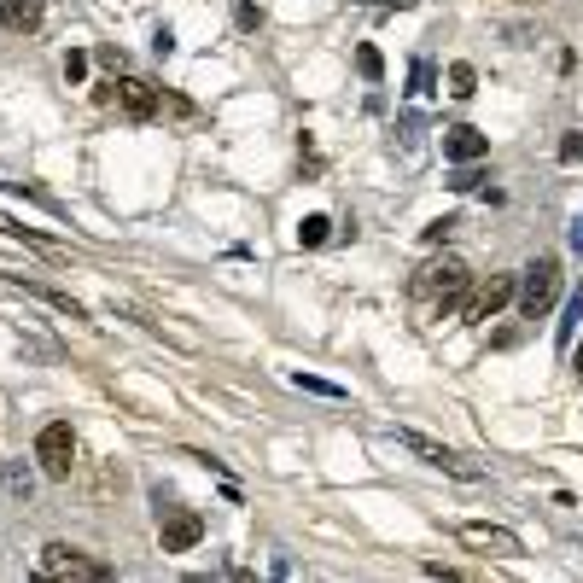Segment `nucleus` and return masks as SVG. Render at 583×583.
<instances>
[{"mask_svg": "<svg viewBox=\"0 0 583 583\" xmlns=\"http://www.w3.org/2000/svg\"><path fill=\"white\" fill-rule=\"evenodd\" d=\"M467 286H473V269H467L461 257H432L426 269H414L409 298H414V304H426V315H438V321H444L449 309H461Z\"/></svg>", "mask_w": 583, "mask_h": 583, "instance_id": "f257e3e1", "label": "nucleus"}, {"mask_svg": "<svg viewBox=\"0 0 583 583\" xmlns=\"http://www.w3.org/2000/svg\"><path fill=\"white\" fill-rule=\"evenodd\" d=\"M35 572H41V578H70V583H111V578H117L105 560L70 549V543H47L41 560H35Z\"/></svg>", "mask_w": 583, "mask_h": 583, "instance_id": "f03ea898", "label": "nucleus"}, {"mask_svg": "<svg viewBox=\"0 0 583 583\" xmlns=\"http://www.w3.org/2000/svg\"><path fill=\"white\" fill-rule=\"evenodd\" d=\"M35 461H41L47 479H70V467H76V432H70V420H47L35 432Z\"/></svg>", "mask_w": 583, "mask_h": 583, "instance_id": "7ed1b4c3", "label": "nucleus"}, {"mask_svg": "<svg viewBox=\"0 0 583 583\" xmlns=\"http://www.w3.org/2000/svg\"><path fill=\"white\" fill-rule=\"evenodd\" d=\"M391 438H397V449L420 455V461H426V467H438V473H455V479H479V467H473V461H461V455H455L449 444L426 438V432H414V426H397Z\"/></svg>", "mask_w": 583, "mask_h": 583, "instance_id": "20e7f679", "label": "nucleus"}, {"mask_svg": "<svg viewBox=\"0 0 583 583\" xmlns=\"http://www.w3.org/2000/svg\"><path fill=\"white\" fill-rule=\"evenodd\" d=\"M554 298H560V263H554V257H537V263L519 275V309L537 321Z\"/></svg>", "mask_w": 583, "mask_h": 583, "instance_id": "39448f33", "label": "nucleus"}, {"mask_svg": "<svg viewBox=\"0 0 583 583\" xmlns=\"http://www.w3.org/2000/svg\"><path fill=\"white\" fill-rule=\"evenodd\" d=\"M455 537H461L473 554H496V560L525 554V543H519L514 531H508V525H490V519H461V525H455Z\"/></svg>", "mask_w": 583, "mask_h": 583, "instance_id": "423d86ee", "label": "nucleus"}, {"mask_svg": "<svg viewBox=\"0 0 583 583\" xmlns=\"http://www.w3.org/2000/svg\"><path fill=\"white\" fill-rule=\"evenodd\" d=\"M514 292H519L514 275H490V280H479V286H467V298H461V321H473V327H479V321H490V315L508 304Z\"/></svg>", "mask_w": 583, "mask_h": 583, "instance_id": "0eeeda50", "label": "nucleus"}, {"mask_svg": "<svg viewBox=\"0 0 583 583\" xmlns=\"http://www.w3.org/2000/svg\"><path fill=\"white\" fill-rule=\"evenodd\" d=\"M158 537H164V554H187V549H199L205 519L193 514V508H164L158 514Z\"/></svg>", "mask_w": 583, "mask_h": 583, "instance_id": "6e6552de", "label": "nucleus"}, {"mask_svg": "<svg viewBox=\"0 0 583 583\" xmlns=\"http://www.w3.org/2000/svg\"><path fill=\"white\" fill-rule=\"evenodd\" d=\"M117 105H123L135 123H152L158 105H164V94H158L152 82H140V76H123V82H117Z\"/></svg>", "mask_w": 583, "mask_h": 583, "instance_id": "1a4fd4ad", "label": "nucleus"}, {"mask_svg": "<svg viewBox=\"0 0 583 583\" xmlns=\"http://www.w3.org/2000/svg\"><path fill=\"white\" fill-rule=\"evenodd\" d=\"M484 152H490V135H479L473 123H455V129H444V158H449V164H479Z\"/></svg>", "mask_w": 583, "mask_h": 583, "instance_id": "9d476101", "label": "nucleus"}, {"mask_svg": "<svg viewBox=\"0 0 583 583\" xmlns=\"http://www.w3.org/2000/svg\"><path fill=\"white\" fill-rule=\"evenodd\" d=\"M6 280H12V286H24V292H30L35 304L59 309V315H70V321H88V309L76 304V298H70V292H59V286H41V280H24V275H6Z\"/></svg>", "mask_w": 583, "mask_h": 583, "instance_id": "9b49d317", "label": "nucleus"}, {"mask_svg": "<svg viewBox=\"0 0 583 583\" xmlns=\"http://www.w3.org/2000/svg\"><path fill=\"white\" fill-rule=\"evenodd\" d=\"M0 24L18 35H35L41 30V6L35 0H0Z\"/></svg>", "mask_w": 583, "mask_h": 583, "instance_id": "f8f14e48", "label": "nucleus"}, {"mask_svg": "<svg viewBox=\"0 0 583 583\" xmlns=\"http://www.w3.org/2000/svg\"><path fill=\"white\" fill-rule=\"evenodd\" d=\"M449 94H455V100H473V94H479V70L467 65V59L449 65Z\"/></svg>", "mask_w": 583, "mask_h": 583, "instance_id": "ddd939ff", "label": "nucleus"}, {"mask_svg": "<svg viewBox=\"0 0 583 583\" xmlns=\"http://www.w3.org/2000/svg\"><path fill=\"white\" fill-rule=\"evenodd\" d=\"M292 385H298V391H309V397H327V403H344V385H333V379H315V374H292Z\"/></svg>", "mask_w": 583, "mask_h": 583, "instance_id": "4468645a", "label": "nucleus"}, {"mask_svg": "<svg viewBox=\"0 0 583 583\" xmlns=\"http://www.w3.org/2000/svg\"><path fill=\"white\" fill-rule=\"evenodd\" d=\"M327 234H333V222H327V216H304V222H298V245H304V251L327 245Z\"/></svg>", "mask_w": 583, "mask_h": 583, "instance_id": "2eb2a0df", "label": "nucleus"}, {"mask_svg": "<svg viewBox=\"0 0 583 583\" xmlns=\"http://www.w3.org/2000/svg\"><path fill=\"white\" fill-rule=\"evenodd\" d=\"M432 82H438V70H432V59H414V70H409V94H432Z\"/></svg>", "mask_w": 583, "mask_h": 583, "instance_id": "dca6fc26", "label": "nucleus"}, {"mask_svg": "<svg viewBox=\"0 0 583 583\" xmlns=\"http://www.w3.org/2000/svg\"><path fill=\"white\" fill-rule=\"evenodd\" d=\"M356 70H362L368 82H379V76H385V59H379V47H368V41H362V47H356Z\"/></svg>", "mask_w": 583, "mask_h": 583, "instance_id": "f3484780", "label": "nucleus"}, {"mask_svg": "<svg viewBox=\"0 0 583 583\" xmlns=\"http://www.w3.org/2000/svg\"><path fill=\"white\" fill-rule=\"evenodd\" d=\"M0 479H6V490H12V496H30V467H18V461H6V467H0Z\"/></svg>", "mask_w": 583, "mask_h": 583, "instance_id": "a211bd4d", "label": "nucleus"}, {"mask_svg": "<svg viewBox=\"0 0 583 583\" xmlns=\"http://www.w3.org/2000/svg\"><path fill=\"white\" fill-rule=\"evenodd\" d=\"M578 321H583V286H578V298L566 304V321H560V344H572V339H578Z\"/></svg>", "mask_w": 583, "mask_h": 583, "instance_id": "6ab92c4d", "label": "nucleus"}, {"mask_svg": "<svg viewBox=\"0 0 583 583\" xmlns=\"http://www.w3.org/2000/svg\"><path fill=\"white\" fill-rule=\"evenodd\" d=\"M479 181H484V175L473 170V164H455V175H449V187H455V193H479Z\"/></svg>", "mask_w": 583, "mask_h": 583, "instance_id": "aec40b11", "label": "nucleus"}, {"mask_svg": "<svg viewBox=\"0 0 583 583\" xmlns=\"http://www.w3.org/2000/svg\"><path fill=\"white\" fill-rule=\"evenodd\" d=\"M82 76H88V53H82V47H70V53H65V82H82Z\"/></svg>", "mask_w": 583, "mask_h": 583, "instance_id": "412c9836", "label": "nucleus"}, {"mask_svg": "<svg viewBox=\"0 0 583 583\" xmlns=\"http://www.w3.org/2000/svg\"><path fill=\"white\" fill-rule=\"evenodd\" d=\"M234 24H240V30H257V24H263V12H257L251 0H240V6H234Z\"/></svg>", "mask_w": 583, "mask_h": 583, "instance_id": "4be33fe9", "label": "nucleus"}, {"mask_svg": "<svg viewBox=\"0 0 583 583\" xmlns=\"http://www.w3.org/2000/svg\"><path fill=\"white\" fill-rule=\"evenodd\" d=\"M449 234H455V216H438V222H432V228H426V245H444Z\"/></svg>", "mask_w": 583, "mask_h": 583, "instance_id": "5701e85b", "label": "nucleus"}, {"mask_svg": "<svg viewBox=\"0 0 583 583\" xmlns=\"http://www.w3.org/2000/svg\"><path fill=\"white\" fill-rule=\"evenodd\" d=\"M152 53H158V59H170V53H175V30H170V24L152 35Z\"/></svg>", "mask_w": 583, "mask_h": 583, "instance_id": "b1692460", "label": "nucleus"}, {"mask_svg": "<svg viewBox=\"0 0 583 583\" xmlns=\"http://www.w3.org/2000/svg\"><path fill=\"white\" fill-rule=\"evenodd\" d=\"M560 158H566V164H578V158H583V135H566V140H560Z\"/></svg>", "mask_w": 583, "mask_h": 583, "instance_id": "393cba45", "label": "nucleus"}, {"mask_svg": "<svg viewBox=\"0 0 583 583\" xmlns=\"http://www.w3.org/2000/svg\"><path fill=\"white\" fill-rule=\"evenodd\" d=\"M566 245H572V251H583V216H572V228H566Z\"/></svg>", "mask_w": 583, "mask_h": 583, "instance_id": "a878e982", "label": "nucleus"}, {"mask_svg": "<svg viewBox=\"0 0 583 583\" xmlns=\"http://www.w3.org/2000/svg\"><path fill=\"white\" fill-rule=\"evenodd\" d=\"M374 6H397V12H409V6H420V0H374Z\"/></svg>", "mask_w": 583, "mask_h": 583, "instance_id": "bb28decb", "label": "nucleus"}, {"mask_svg": "<svg viewBox=\"0 0 583 583\" xmlns=\"http://www.w3.org/2000/svg\"><path fill=\"white\" fill-rule=\"evenodd\" d=\"M572 362H578V374H583V339H578V344H572Z\"/></svg>", "mask_w": 583, "mask_h": 583, "instance_id": "cd10ccee", "label": "nucleus"}]
</instances>
